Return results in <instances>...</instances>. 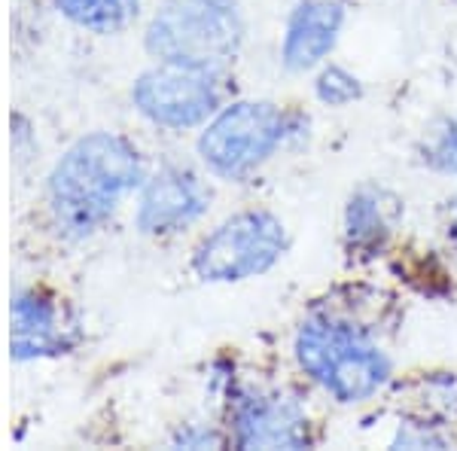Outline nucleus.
Listing matches in <instances>:
<instances>
[{
  "instance_id": "nucleus-1",
  "label": "nucleus",
  "mask_w": 457,
  "mask_h": 451,
  "mask_svg": "<svg viewBox=\"0 0 457 451\" xmlns=\"http://www.w3.org/2000/svg\"><path fill=\"white\" fill-rule=\"evenodd\" d=\"M146 180L144 156L116 131H92L73 140L46 177L49 223L64 241L98 235L122 202Z\"/></svg>"
},
{
  "instance_id": "nucleus-2",
  "label": "nucleus",
  "mask_w": 457,
  "mask_h": 451,
  "mask_svg": "<svg viewBox=\"0 0 457 451\" xmlns=\"http://www.w3.org/2000/svg\"><path fill=\"white\" fill-rule=\"evenodd\" d=\"M293 354L302 372L345 405L372 399L390 379L387 354L372 342L370 332L329 314L302 323Z\"/></svg>"
},
{
  "instance_id": "nucleus-3",
  "label": "nucleus",
  "mask_w": 457,
  "mask_h": 451,
  "mask_svg": "<svg viewBox=\"0 0 457 451\" xmlns=\"http://www.w3.org/2000/svg\"><path fill=\"white\" fill-rule=\"evenodd\" d=\"M238 0H162L146 21L144 46L156 62L226 71L245 46Z\"/></svg>"
},
{
  "instance_id": "nucleus-4",
  "label": "nucleus",
  "mask_w": 457,
  "mask_h": 451,
  "mask_svg": "<svg viewBox=\"0 0 457 451\" xmlns=\"http://www.w3.org/2000/svg\"><path fill=\"white\" fill-rule=\"evenodd\" d=\"M293 122L296 116L271 101H235L202 125L198 159L220 180L245 183L296 135Z\"/></svg>"
},
{
  "instance_id": "nucleus-5",
  "label": "nucleus",
  "mask_w": 457,
  "mask_h": 451,
  "mask_svg": "<svg viewBox=\"0 0 457 451\" xmlns=\"http://www.w3.org/2000/svg\"><path fill=\"white\" fill-rule=\"evenodd\" d=\"M290 247L281 217L253 208L213 226L193 250V271L204 284H241L271 271Z\"/></svg>"
},
{
  "instance_id": "nucleus-6",
  "label": "nucleus",
  "mask_w": 457,
  "mask_h": 451,
  "mask_svg": "<svg viewBox=\"0 0 457 451\" xmlns=\"http://www.w3.org/2000/svg\"><path fill=\"white\" fill-rule=\"evenodd\" d=\"M131 104L150 125L165 131L202 129L223 107L220 73L156 62L131 86Z\"/></svg>"
},
{
  "instance_id": "nucleus-7",
  "label": "nucleus",
  "mask_w": 457,
  "mask_h": 451,
  "mask_svg": "<svg viewBox=\"0 0 457 451\" xmlns=\"http://www.w3.org/2000/svg\"><path fill=\"white\" fill-rule=\"evenodd\" d=\"M211 208V189L193 168L165 165L137 189L135 229L146 238H174L193 229Z\"/></svg>"
},
{
  "instance_id": "nucleus-8",
  "label": "nucleus",
  "mask_w": 457,
  "mask_h": 451,
  "mask_svg": "<svg viewBox=\"0 0 457 451\" xmlns=\"http://www.w3.org/2000/svg\"><path fill=\"white\" fill-rule=\"evenodd\" d=\"M228 439L235 448H308L312 421L299 399L278 390H245L228 403Z\"/></svg>"
},
{
  "instance_id": "nucleus-9",
  "label": "nucleus",
  "mask_w": 457,
  "mask_h": 451,
  "mask_svg": "<svg viewBox=\"0 0 457 451\" xmlns=\"http://www.w3.org/2000/svg\"><path fill=\"white\" fill-rule=\"evenodd\" d=\"M10 321V354L16 363L62 357L79 345V330L68 308L46 290H19L12 296Z\"/></svg>"
},
{
  "instance_id": "nucleus-10",
  "label": "nucleus",
  "mask_w": 457,
  "mask_h": 451,
  "mask_svg": "<svg viewBox=\"0 0 457 451\" xmlns=\"http://www.w3.org/2000/svg\"><path fill=\"white\" fill-rule=\"evenodd\" d=\"M345 25V6L338 0H302L287 19L281 62L287 71H312L336 49Z\"/></svg>"
},
{
  "instance_id": "nucleus-11",
  "label": "nucleus",
  "mask_w": 457,
  "mask_h": 451,
  "mask_svg": "<svg viewBox=\"0 0 457 451\" xmlns=\"http://www.w3.org/2000/svg\"><path fill=\"white\" fill-rule=\"evenodd\" d=\"M394 198L385 189L363 187L351 196L345 208V235H348L351 250H375L387 241L394 229Z\"/></svg>"
},
{
  "instance_id": "nucleus-12",
  "label": "nucleus",
  "mask_w": 457,
  "mask_h": 451,
  "mask_svg": "<svg viewBox=\"0 0 457 451\" xmlns=\"http://www.w3.org/2000/svg\"><path fill=\"white\" fill-rule=\"evenodd\" d=\"M55 13L88 34H120L141 16L144 0H53Z\"/></svg>"
},
{
  "instance_id": "nucleus-13",
  "label": "nucleus",
  "mask_w": 457,
  "mask_h": 451,
  "mask_svg": "<svg viewBox=\"0 0 457 451\" xmlns=\"http://www.w3.org/2000/svg\"><path fill=\"white\" fill-rule=\"evenodd\" d=\"M415 418L430 421V424H452L457 421V375L436 372L430 379L415 384Z\"/></svg>"
},
{
  "instance_id": "nucleus-14",
  "label": "nucleus",
  "mask_w": 457,
  "mask_h": 451,
  "mask_svg": "<svg viewBox=\"0 0 457 451\" xmlns=\"http://www.w3.org/2000/svg\"><path fill=\"white\" fill-rule=\"evenodd\" d=\"M314 92L327 107H348L353 101L363 98V83H360L351 71L338 68V64H329V68H323L320 77H317Z\"/></svg>"
},
{
  "instance_id": "nucleus-15",
  "label": "nucleus",
  "mask_w": 457,
  "mask_h": 451,
  "mask_svg": "<svg viewBox=\"0 0 457 451\" xmlns=\"http://www.w3.org/2000/svg\"><path fill=\"white\" fill-rule=\"evenodd\" d=\"M424 162L433 171L457 177V116H452V120L430 138V144L424 146Z\"/></svg>"
},
{
  "instance_id": "nucleus-16",
  "label": "nucleus",
  "mask_w": 457,
  "mask_h": 451,
  "mask_svg": "<svg viewBox=\"0 0 457 451\" xmlns=\"http://www.w3.org/2000/svg\"><path fill=\"white\" fill-rule=\"evenodd\" d=\"M396 448H445L448 436L439 433V424H430V421L415 418L411 424H403L394 436Z\"/></svg>"
},
{
  "instance_id": "nucleus-17",
  "label": "nucleus",
  "mask_w": 457,
  "mask_h": 451,
  "mask_svg": "<svg viewBox=\"0 0 457 451\" xmlns=\"http://www.w3.org/2000/svg\"><path fill=\"white\" fill-rule=\"evenodd\" d=\"M226 442V436L223 433H217V430H211V427H204V424H183L180 430L174 433V439H171V446L174 448H220Z\"/></svg>"
}]
</instances>
